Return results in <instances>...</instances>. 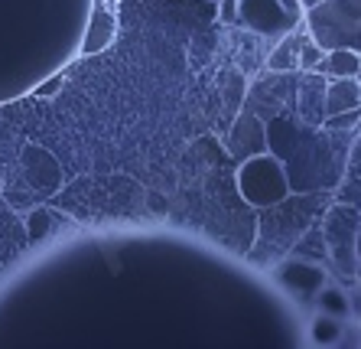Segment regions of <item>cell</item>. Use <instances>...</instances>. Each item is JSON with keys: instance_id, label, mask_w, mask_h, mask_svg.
Returning a JSON list of instances; mask_svg holds the SVG:
<instances>
[{"instance_id": "cell-17", "label": "cell", "mask_w": 361, "mask_h": 349, "mask_svg": "<svg viewBox=\"0 0 361 349\" xmlns=\"http://www.w3.org/2000/svg\"><path fill=\"white\" fill-rule=\"evenodd\" d=\"M355 78H358V82H361V69H358V76H355Z\"/></svg>"}, {"instance_id": "cell-16", "label": "cell", "mask_w": 361, "mask_h": 349, "mask_svg": "<svg viewBox=\"0 0 361 349\" xmlns=\"http://www.w3.org/2000/svg\"><path fill=\"white\" fill-rule=\"evenodd\" d=\"M355 255H358V264H361V229H358V242H355Z\"/></svg>"}, {"instance_id": "cell-3", "label": "cell", "mask_w": 361, "mask_h": 349, "mask_svg": "<svg viewBox=\"0 0 361 349\" xmlns=\"http://www.w3.org/2000/svg\"><path fill=\"white\" fill-rule=\"evenodd\" d=\"M238 23L264 40H283L286 33L300 30L302 20L293 17L280 0H238Z\"/></svg>"}, {"instance_id": "cell-8", "label": "cell", "mask_w": 361, "mask_h": 349, "mask_svg": "<svg viewBox=\"0 0 361 349\" xmlns=\"http://www.w3.org/2000/svg\"><path fill=\"white\" fill-rule=\"evenodd\" d=\"M310 36V30H293V33H286L280 40V46L270 52V72H293L300 69V49H302V40Z\"/></svg>"}, {"instance_id": "cell-11", "label": "cell", "mask_w": 361, "mask_h": 349, "mask_svg": "<svg viewBox=\"0 0 361 349\" xmlns=\"http://www.w3.org/2000/svg\"><path fill=\"white\" fill-rule=\"evenodd\" d=\"M342 320L332 314H326L322 310L319 317H316V324H312V343H319V346H332V343H338V333H342Z\"/></svg>"}, {"instance_id": "cell-10", "label": "cell", "mask_w": 361, "mask_h": 349, "mask_svg": "<svg viewBox=\"0 0 361 349\" xmlns=\"http://www.w3.org/2000/svg\"><path fill=\"white\" fill-rule=\"evenodd\" d=\"M319 310L345 320V317L352 314V300H348V294H345L342 288H322L319 290Z\"/></svg>"}, {"instance_id": "cell-4", "label": "cell", "mask_w": 361, "mask_h": 349, "mask_svg": "<svg viewBox=\"0 0 361 349\" xmlns=\"http://www.w3.org/2000/svg\"><path fill=\"white\" fill-rule=\"evenodd\" d=\"M352 219H355V209H348V206L332 209L329 219H326L329 252H332V261H336V268H338L342 278H355V268H358V255H355L358 225H355Z\"/></svg>"}, {"instance_id": "cell-7", "label": "cell", "mask_w": 361, "mask_h": 349, "mask_svg": "<svg viewBox=\"0 0 361 349\" xmlns=\"http://www.w3.org/2000/svg\"><path fill=\"white\" fill-rule=\"evenodd\" d=\"M358 69H361V52L329 49L312 72H319V76H326V78H352V76H358Z\"/></svg>"}, {"instance_id": "cell-15", "label": "cell", "mask_w": 361, "mask_h": 349, "mask_svg": "<svg viewBox=\"0 0 361 349\" xmlns=\"http://www.w3.org/2000/svg\"><path fill=\"white\" fill-rule=\"evenodd\" d=\"M59 82H62V76H56V78H52V82H42V85L36 88V95H42V98H46V95H52V92H56V88H59Z\"/></svg>"}, {"instance_id": "cell-18", "label": "cell", "mask_w": 361, "mask_h": 349, "mask_svg": "<svg viewBox=\"0 0 361 349\" xmlns=\"http://www.w3.org/2000/svg\"><path fill=\"white\" fill-rule=\"evenodd\" d=\"M215 4H219V0H215Z\"/></svg>"}, {"instance_id": "cell-14", "label": "cell", "mask_w": 361, "mask_h": 349, "mask_svg": "<svg viewBox=\"0 0 361 349\" xmlns=\"http://www.w3.org/2000/svg\"><path fill=\"white\" fill-rule=\"evenodd\" d=\"M280 4H283V7L290 10V13H293V17L306 20V7H302V0H280Z\"/></svg>"}, {"instance_id": "cell-9", "label": "cell", "mask_w": 361, "mask_h": 349, "mask_svg": "<svg viewBox=\"0 0 361 349\" xmlns=\"http://www.w3.org/2000/svg\"><path fill=\"white\" fill-rule=\"evenodd\" d=\"M280 281H283L286 288L300 290V294H310V290H316L322 281H326V274H322V268H316V264L290 261L283 268V274H280Z\"/></svg>"}, {"instance_id": "cell-2", "label": "cell", "mask_w": 361, "mask_h": 349, "mask_svg": "<svg viewBox=\"0 0 361 349\" xmlns=\"http://www.w3.org/2000/svg\"><path fill=\"white\" fill-rule=\"evenodd\" d=\"M238 193L254 209H274V206L286 203L293 193L286 163L277 153H251L238 167Z\"/></svg>"}, {"instance_id": "cell-5", "label": "cell", "mask_w": 361, "mask_h": 349, "mask_svg": "<svg viewBox=\"0 0 361 349\" xmlns=\"http://www.w3.org/2000/svg\"><path fill=\"white\" fill-rule=\"evenodd\" d=\"M114 33H118V17H114L111 4L108 0H92V17H88V30H85L82 40V52L94 56V52L108 49L114 43Z\"/></svg>"}, {"instance_id": "cell-1", "label": "cell", "mask_w": 361, "mask_h": 349, "mask_svg": "<svg viewBox=\"0 0 361 349\" xmlns=\"http://www.w3.org/2000/svg\"><path fill=\"white\" fill-rule=\"evenodd\" d=\"M302 26L322 49L361 52V0H319L306 10Z\"/></svg>"}, {"instance_id": "cell-6", "label": "cell", "mask_w": 361, "mask_h": 349, "mask_svg": "<svg viewBox=\"0 0 361 349\" xmlns=\"http://www.w3.org/2000/svg\"><path fill=\"white\" fill-rule=\"evenodd\" d=\"M361 108V82L358 78H329L326 82V118L342 111Z\"/></svg>"}, {"instance_id": "cell-12", "label": "cell", "mask_w": 361, "mask_h": 349, "mask_svg": "<svg viewBox=\"0 0 361 349\" xmlns=\"http://www.w3.org/2000/svg\"><path fill=\"white\" fill-rule=\"evenodd\" d=\"M322 56H326V49H322L312 36H306V40H302V49H300V69L302 72H312V69L322 62Z\"/></svg>"}, {"instance_id": "cell-13", "label": "cell", "mask_w": 361, "mask_h": 349, "mask_svg": "<svg viewBox=\"0 0 361 349\" xmlns=\"http://www.w3.org/2000/svg\"><path fill=\"white\" fill-rule=\"evenodd\" d=\"M219 20L221 23H235L238 20V0H219Z\"/></svg>"}]
</instances>
